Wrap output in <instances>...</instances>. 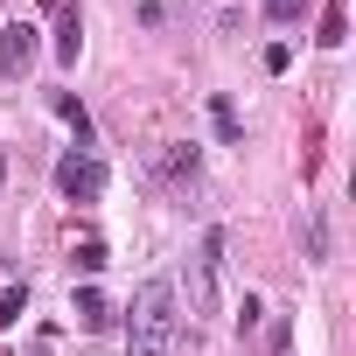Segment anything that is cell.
Segmentation results:
<instances>
[{
	"label": "cell",
	"mask_w": 356,
	"mask_h": 356,
	"mask_svg": "<svg viewBox=\"0 0 356 356\" xmlns=\"http://www.w3.org/2000/svg\"><path fill=\"white\" fill-rule=\"evenodd\" d=\"M182 335V293L175 280H147L133 293V328H126V356H168Z\"/></svg>",
	"instance_id": "1"
},
{
	"label": "cell",
	"mask_w": 356,
	"mask_h": 356,
	"mask_svg": "<svg viewBox=\"0 0 356 356\" xmlns=\"http://www.w3.org/2000/svg\"><path fill=\"white\" fill-rule=\"evenodd\" d=\"M56 189H63L70 203H98V196H105V161L84 154V147L63 154V161H56Z\"/></svg>",
	"instance_id": "2"
},
{
	"label": "cell",
	"mask_w": 356,
	"mask_h": 356,
	"mask_svg": "<svg viewBox=\"0 0 356 356\" xmlns=\"http://www.w3.org/2000/svg\"><path fill=\"white\" fill-rule=\"evenodd\" d=\"M217 280H224V231H203L196 280H189V307H196V314H217Z\"/></svg>",
	"instance_id": "3"
},
{
	"label": "cell",
	"mask_w": 356,
	"mask_h": 356,
	"mask_svg": "<svg viewBox=\"0 0 356 356\" xmlns=\"http://www.w3.org/2000/svg\"><path fill=\"white\" fill-rule=\"evenodd\" d=\"M35 56H42V35H35L29 22H8V29H0V77H22Z\"/></svg>",
	"instance_id": "4"
},
{
	"label": "cell",
	"mask_w": 356,
	"mask_h": 356,
	"mask_svg": "<svg viewBox=\"0 0 356 356\" xmlns=\"http://www.w3.org/2000/svg\"><path fill=\"white\" fill-rule=\"evenodd\" d=\"M342 35H349V8H342V0H328V15H321V35H314V42H328V49H335Z\"/></svg>",
	"instance_id": "5"
},
{
	"label": "cell",
	"mask_w": 356,
	"mask_h": 356,
	"mask_svg": "<svg viewBox=\"0 0 356 356\" xmlns=\"http://www.w3.org/2000/svg\"><path fill=\"white\" fill-rule=\"evenodd\" d=\"M77 49H84V35H77V8H63V29H56V56H63V63H77Z\"/></svg>",
	"instance_id": "6"
},
{
	"label": "cell",
	"mask_w": 356,
	"mask_h": 356,
	"mask_svg": "<svg viewBox=\"0 0 356 356\" xmlns=\"http://www.w3.org/2000/svg\"><path fill=\"white\" fill-rule=\"evenodd\" d=\"M307 259H314V266L328 259V217H321V210H307Z\"/></svg>",
	"instance_id": "7"
},
{
	"label": "cell",
	"mask_w": 356,
	"mask_h": 356,
	"mask_svg": "<svg viewBox=\"0 0 356 356\" xmlns=\"http://www.w3.org/2000/svg\"><path fill=\"white\" fill-rule=\"evenodd\" d=\"M77 321H84V328H105V321H112V307H105V300L84 286V293H77Z\"/></svg>",
	"instance_id": "8"
},
{
	"label": "cell",
	"mask_w": 356,
	"mask_h": 356,
	"mask_svg": "<svg viewBox=\"0 0 356 356\" xmlns=\"http://www.w3.org/2000/svg\"><path fill=\"white\" fill-rule=\"evenodd\" d=\"M29 314V286H8V293H0V328H15Z\"/></svg>",
	"instance_id": "9"
},
{
	"label": "cell",
	"mask_w": 356,
	"mask_h": 356,
	"mask_svg": "<svg viewBox=\"0 0 356 356\" xmlns=\"http://www.w3.org/2000/svg\"><path fill=\"white\" fill-rule=\"evenodd\" d=\"M161 175H196V147H168L161 154Z\"/></svg>",
	"instance_id": "10"
},
{
	"label": "cell",
	"mask_w": 356,
	"mask_h": 356,
	"mask_svg": "<svg viewBox=\"0 0 356 356\" xmlns=\"http://www.w3.org/2000/svg\"><path fill=\"white\" fill-rule=\"evenodd\" d=\"M77 273H105V245H98V238L77 245Z\"/></svg>",
	"instance_id": "11"
},
{
	"label": "cell",
	"mask_w": 356,
	"mask_h": 356,
	"mask_svg": "<svg viewBox=\"0 0 356 356\" xmlns=\"http://www.w3.org/2000/svg\"><path fill=\"white\" fill-rule=\"evenodd\" d=\"M210 112H217V133H224V140H238V112H231V105H224V98H217V105H210Z\"/></svg>",
	"instance_id": "12"
},
{
	"label": "cell",
	"mask_w": 356,
	"mask_h": 356,
	"mask_svg": "<svg viewBox=\"0 0 356 356\" xmlns=\"http://www.w3.org/2000/svg\"><path fill=\"white\" fill-rule=\"evenodd\" d=\"M300 15V0H266V22H293Z\"/></svg>",
	"instance_id": "13"
},
{
	"label": "cell",
	"mask_w": 356,
	"mask_h": 356,
	"mask_svg": "<svg viewBox=\"0 0 356 356\" xmlns=\"http://www.w3.org/2000/svg\"><path fill=\"white\" fill-rule=\"evenodd\" d=\"M0 189H8V147H0Z\"/></svg>",
	"instance_id": "14"
}]
</instances>
